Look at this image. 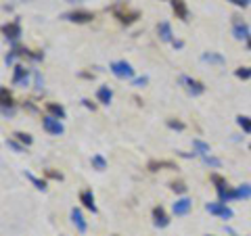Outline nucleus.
<instances>
[{
    "mask_svg": "<svg viewBox=\"0 0 251 236\" xmlns=\"http://www.w3.org/2000/svg\"><path fill=\"white\" fill-rule=\"evenodd\" d=\"M247 48L251 50V38H249V40H247Z\"/></svg>",
    "mask_w": 251,
    "mask_h": 236,
    "instance_id": "obj_40",
    "label": "nucleus"
},
{
    "mask_svg": "<svg viewBox=\"0 0 251 236\" xmlns=\"http://www.w3.org/2000/svg\"><path fill=\"white\" fill-rule=\"evenodd\" d=\"M234 75H237L239 80H251V67H239V69H234Z\"/></svg>",
    "mask_w": 251,
    "mask_h": 236,
    "instance_id": "obj_27",
    "label": "nucleus"
},
{
    "mask_svg": "<svg viewBox=\"0 0 251 236\" xmlns=\"http://www.w3.org/2000/svg\"><path fill=\"white\" fill-rule=\"evenodd\" d=\"M205 211L211 215H218V217H222V219H230L234 213H232V209L228 205H224V203H207L205 205Z\"/></svg>",
    "mask_w": 251,
    "mask_h": 236,
    "instance_id": "obj_9",
    "label": "nucleus"
},
{
    "mask_svg": "<svg viewBox=\"0 0 251 236\" xmlns=\"http://www.w3.org/2000/svg\"><path fill=\"white\" fill-rule=\"evenodd\" d=\"M44 174H46V178H52V180H63V174L61 171H54V169H44Z\"/></svg>",
    "mask_w": 251,
    "mask_h": 236,
    "instance_id": "obj_34",
    "label": "nucleus"
},
{
    "mask_svg": "<svg viewBox=\"0 0 251 236\" xmlns=\"http://www.w3.org/2000/svg\"><path fill=\"white\" fill-rule=\"evenodd\" d=\"M180 84H184V90L191 94V96H201V94L205 92V84L199 80H193V77L180 75Z\"/></svg>",
    "mask_w": 251,
    "mask_h": 236,
    "instance_id": "obj_7",
    "label": "nucleus"
},
{
    "mask_svg": "<svg viewBox=\"0 0 251 236\" xmlns=\"http://www.w3.org/2000/svg\"><path fill=\"white\" fill-rule=\"evenodd\" d=\"M147 169L149 171H159V169H178V165L174 161H157V159H151L147 163Z\"/></svg>",
    "mask_w": 251,
    "mask_h": 236,
    "instance_id": "obj_14",
    "label": "nucleus"
},
{
    "mask_svg": "<svg viewBox=\"0 0 251 236\" xmlns=\"http://www.w3.org/2000/svg\"><path fill=\"white\" fill-rule=\"evenodd\" d=\"M249 148H251V146H249Z\"/></svg>",
    "mask_w": 251,
    "mask_h": 236,
    "instance_id": "obj_43",
    "label": "nucleus"
},
{
    "mask_svg": "<svg viewBox=\"0 0 251 236\" xmlns=\"http://www.w3.org/2000/svg\"><path fill=\"white\" fill-rule=\"evenodd\" d=\"M157 34H159V40L163 42H174V34H172V27H170V23L168 21H161L159 25H157Z\"/></svg>",
    "mask_w": 251,
    "mask_h": 236,
    "instance_id": "obj_16",
    "label": "nucleus"
},
{
    "mask_svg": "<svg viewBox=\"0 0 251 236\" xmlns=\"http://www.w3.org/2000/svg\"><path fill=\"white\" fill-rule=\"evenodd\" d=\"M46 111H49V115L57 117V119H65L67 117V111L63 105H57V103H46Z\"/></svg>",
    "mask_w": 251,
    "mask_h": 236,
    "instance_id": "obj_19",
    "label": "nucleus"
},
{
    "mask_svg": "<svg viewBox=\"0 0 251 236\" xmlns=\"http://www.w3.org/2000/svg\"><path fill=\"white\" fill-rule=\"evenodd\" d=\"M111 98H113V92H111L109 86H100V88L97 90V100L100 105H109L111 103Z\"/></svg>",
    "mask_w": 251,
    "mask_h": 236,
    "instance_id": "obj_20",
    "label": "nucleus"
},
{
    "mask_svg": "<svg viewBox=\"0 0 251 236\" xmlns=\"http://www.w3.org/2000/svg\"><path fill=\"white\" fill-rule=\"evenodd\" d=\"M201 159L205 165H209V167H220V165H222V161L216 159V157H211V155H205V157H201Z\"/></svg>",
    "mask_w": 251,
    "mask_h": 236,
    "instance_id": "obj_29",
    "label": "nucleus"
},
{
    "mask_svg": "<svg viewBox=\"0 0 251 236\" xmlns=\"http://www.w3.org/2000/svg\"><path fill=\"white\" fill-rule=\"evenodd\" d=\"M211 182L216 186V192H218V201L220 203H230V201H237L239 194H237V188H232L228 182H226V178H222L220 174H211Z\"/></svg>",
    "mask_w": 251,
    "mask_h": 236,
    "instance_id": "obj_1",
    "label": "nucleus"
},
{
    "mask_svg": "<svg viewBox=\"0 0 251 236\" xmlns=\"http://www.w3.org/2000/svg\"><path fill=\"white\" fill-rule=\"evenodd\" d=\"M147 84H149V77H147V75H143V77H134V80H132V86H136V88H145Z\"/></svg>",
    "mask_w": 251,
    "mask_h": 236,
    "instance_id": "obj_33",
    "label": "nucleus"
},
{
    "mask_svg": "<svg viewBox=\"0 0 251 236\" xmlns=\"http://www.w3.org/2000/svg\"><path fill=\"white\" fill-rule=\"evenodd\" d=\"M111 13L117 21L124 23V25H132L136 19H140V11H130V9H126V6H113Z\"/></svg>",
    "mask_w": 251,
    "mask_h": 236,
    "instance_id": "obj_2",
    "label": "nucleus"
},
{
    "mask_svg": "<svg viewBox=\"0 0 251 236\" xmlns=\"http://www.w3.org/2000/svg\"><path fill=\"white\" fill-rule=\"evenodd\" d=\"M0 31H2V36L6 40H11L13 44L21 38V23L19 21H13V23H4V25H0Z\"/></svg>",
    "mask_w": 251,
    "mask_h": 236,
    "instance_id": "obj_10",
    "label": "nucleus"
},
{
    "mask_svg": "<svg viewBox=\"0 0 251 236\" xmlns=\"http://www.w3.org/2000/svg\"><path fill=\"white\" fill-rule=\"evenodd\" d=\"M34 80H36V90L42 92V84H44V82H42V75L38 73V71H34Z\"/></svg>",
    "mask_w": 251,
    "mask_h": 236,
    "instance_id": "obj_35",
    "label": "nucleus"
},
{
    "mask_svg": "<svg viewBox=\"0 0 251 236\" xmlns=\"http://www.w3.org/2000/svg\"><path fill=\"white\" fill-rule=\"evenodd\" d=\"M23 2H25V0H23ZM27 2H31V0H27Z\"/></svg>",
    "mask_w": 251,
    "mask_h": 236,
    "instance_id": "obj_41",
    "label": "nucleus"
},
{
    "mask_svg": "<svg viewBox=\"0 0 251 236\" xmlns=\"http://www.w3.org/2000/svg\"><path fill=\"white\" fill-rule=\"evenodd\" d=\"M61 19L63 21H69V23H90L94 19V13L90 11H82V9H77V11H69V13H63L61 15Z\"/></svg>",
    "mask_w": 251,
    "mask_h": 236,
    "instance_id": "obj_5",
    "label": "nucleus"
},
{
    "mask_svg": "<svg viewBox=\"0 0 251 236\" xmlns=\"http://www.w3.org/2000/svg\"><path fill=\"white\" fill-rule=\"evenodd\" d=\"M170 188H172L174 192H178V194H184V192H186V184H184V182H180V180H178V182H172Z\"/></svg>",
    "mask_w": 251,
    "mask_h": 236,
    "instance_id": "obj_31",
    "label": "nucleus"
},
{
    "mask_svg": "<svg viewBox=\"0 0 251 236\" xmlns=\"http://www.w3.org/2000/svg\"><path fill=\"white\" fill-rule=\"evenodd\" d=\"M232 34H234L237 40H249V38H251L247 21H243V17H239V15H234V17H232Z\"/></svg>",
    "mask_w": 251,
    "mask_h": 236,
    "instance_id": "obj_6",
    "label": "nucleus"
},
{
    "mask_svg": "<svg viewBox=\"0 0 251 236\" xmlns=\"http://www.w3.org/2000/svg\"><path fill=\"white\" fill-rule=\"evenodd\" d=\"M201 59L205 63H214V65H224L226 63V59L222 57V54H218V52H203Z\"/></svg>",
    "mask_w": 251,
    "mask_h": 236,
    "instance_id": "obj_21",
    "label": "nucleus"
},
{
    "mask_svg": "<svg viewBox=\"0 0 251 236\" xmlns=\"http://www.w3.org/2000/svg\"><path fill=\"white\" fill-rule=\"evenodd\" d=\"M153 224H155L157 228H168V226H170V217H168L166 209H163L161 205L153 207Z\"/></svg>",
    "mask_w": 251,
    "mask_h": 236,
    "instance_id": "obj_11",
    "label": "nucleus"
},
{
    "mask_svg": "<svg viewBox=\"0 0 251 236\" xmlns=\"http://www.w3.org/2000/svg\"><path fill=\"white\" fill-rule=\"evenodd\" d=\"M0 113L4 117L15 115V98L9 92V88H0Z\"/></svg>",
    "mask_w": 251,
    "mask_h": 236,
    "instance_id": "obj_4",
    "label": "nucleus"
},
{
    "mask_svg": "<svg viewBox=\"0 0 251 236\" xmlns=\"http://www.w3.org/2000/svg\"><path fill=\"white\" fill-rule=\"evenodd\" d=\"M6 146L13 148L15 153H25V146L19 144V142H15V140H6Z\"/></svg>",
    "mask_w": 251,
    "mask_h": 236,
    "instance_id": "obj_32",
    "label": "nucleus"
},
{
    "mask_svg": "<svg viewBox=\"0 0 251 236\" xmlns=\"http://www.w3.org/2000/svg\"><path fill=\"white\" fill-rule=\"evenodd\" d=\"M166 123H168V128H170V130H178V132H182V130L186 128V125H184L182 121H178V119H168Z\"/></svg>",
    "mask_w": 251,
    "mask_h": 236,
    "instance_id": "obj_30",
    "label": "nucleus"
},
{
    "mask_svg": "<svg viewBox=\"0 0 251 236\" xmlns=\"http://www.w3.org/2000/svg\"><path fill=\"white\" fill-rule=\"evenodd\" d=\"M237 123H239V128L245 132V134H251V117L239 115V117H237Z\"/></svg>",
    "mask_w": 251,
    "mask_h": 236,
    "instance_id": "obj_25",
    "label": "nucleus"
},
{
    "mask_svg": "<svg viewBox=\"0 0 251 236\" xmlns=\"http://www.w3.org/2000/svg\"><path fill=\"white\" fill-rule=\"evenodd\" d=\"M82 105H84L86 109H90V111H94V109H97V105H94L92 100H88V98H84V100H82Z\"/></svg>",
    "mask_w": 251,
    "mask_h": 236,
    "instance_id": "obj_37",
    "label": "nucleus"
},
{
    "mask_svg": "<svg viewBox=\"0 0 251 236\" xmlns=\"http://www.w3.org/2000/svg\"><path fill=\"white\" fill-rule=\"evenodd\" d=\"M109 69H111V73L115 77H120V80H130V77H134V67H132L128 61H113L111 65H109Z\"/></svg>",
    "mask_w": 251,
    "mask_h": 236,
    "instance_id": "obj_3",
    "label": "nucleus"
},
{
    "mask_svg": "<svg viewBox=\"0 0 251 236\" xmlns=\"http://www.w3.org/2000/svg\"><path fill=\"white\" fill-rule=\"evenodd\" d=\"M13 136H15V140H19L23 146H31V144H34V138H31L29 134H25V132H15Z\"/></svg>",
    "mask_w": 251,
    "mask_h": 236,
    "instance_id": "obj_24",
    "label": "nucleus"
},
{
    "mask_svg": "<svg viewBox=\"0 0 251 236\" xmlns=\"http://www.w3.org/2000/svg\"><path fill=\"white\" fill-rule=\"evenodd\" d=\"M207 236H211V234H207Z\"/></svg>",
    "mask_w": 251,
    "mask_h": 236,
    "instance_id": "obj_42",
    "label": "nucleus"
},
{
    "mask_svg": "<svg viewBox=\"0 0 251 236\" xmlns=\"http://www.w3.org/2000/svg\"><path fill=\"white\" fill-rule=\"evenodd\" d=\"M172 46L180 50V48H184V42H182V40H174V42H172Z\"/></svg>",
    "mask_w": 251,
    "mask_h": 236,
    "instance_id": "obj_38",
    "label": "nucleus"
},
{
    "mask_svg": "<svg viewBox=\"0 0 251 236\" xmlns=\"http://www.w3.org/2000/svg\"><path fill=\"white\" fill-rule=\"evenodd\" d=\"M172 2V9H174V13H176V17L180 19V21H188V17H191V13H188V6H186V2L184 0H170Z\"/></svg>",
    "mask_w": 251,
    "mask_h": 236,
    "instance_id": "obj_12",
    "label": "nucleus"
},
{
    "mask_svg": "<svg viewBox=\"0 0 251 236\" xmlns=\"http://www.w3.org/2000/svg\"><path fill=\"white\" fill-rule=\"evenodd\" d=\"M228 2H232V4H237V6H243V9H245V6L251 2V0H228Z\"/></svg>",
    "mask_w": 251,
    "mask_h": 236,
    "instance_id": "obj_36",
    "label": "nucleus"
},
{
    "mask_svg": "<svg viewBox=\"0 0 251 236\" xmlns=\"http://www.w3.org/2000/svg\"><path fill=\"white\" fill-rule=\"evenodd\" d=\"M80 203H82V205L88 209V211L97 213V205H94V194H92L90 188H88V190H82V192H80Z\"/></svg>",
    "mask_w": 251,
    "mask_h": 236,
    "instance_id": "obj_18",
    "label": "nucleus"
},
{
    "mask_svg": "<svg viewBox=\"0 0 251 236\" xmlns=\"http://www.w3.org/2000/svg\"><path fill=\"white\" fill-rule=\"evenodd\" d=\"M90 163H92V167L97 169V171H105L107 169V161H105V157L103 155H92V159H90Z\"/></svg>",
    "mask_w": 251,
    "mask_h": 236,
    "instance_id": "obj_22",
    "label": "nucleus"
},
{
    "mask_svg": "<svg viewBox=\"0 0 251 236\" xmlns=\"http://www.w3.org/2000/svg\"><path fill=\"white\" fill-rule=\"evenodd\" d=\"M191 207H193V201L191 199H180V201H176L174 203V207H172V211H174V215H186L188 211H191Z\"/></svg>",
    "mask_w": 251,
    "mask_h": 236,
    "instance_id": "obj_17",
    "label": "nucleus"
},
{
    "mask_svg": "<svg viewBox=\"0 0 251 236\" xmlns=\"http://www.w3.org/2000/svg\"><path fill=\"white\" fill-rule=\"evenodd\" d=\"M237 194L239 199H251V184H243L237 188Z\"/></svg>",
    "mask_w": 251,
    "mask_h": 236,
    "instance_id": "obj_28",
    "label": "nucleus"
},
{
    "mask_svg": "<svg viewBox=\"0 0 251 236\" xmlns=\"http://www.w3.org/2000/svg\"><path fill=\"white\" fill-rule=\"evenodd\" d=\"M72 222H74V226L77 228V232H80V234H86V230H88V226H86V219H84L82 211L77 209V207H74V209H72Z\"/></svg>",
    "mask_w": 251,
    "mask_h": 236,
    "instance_id": "obj_13",
    "label": "nucleus"
},
{
    "mask_svg": "<svg viewBox=\"0 0 251 236\" xmlns=\"http://www.w3.org/2000/svg\"><path fill=\"white\" fill-rule=\"evenodd\" d=\"M42 128L49 134H52V136H61V134L65 132L61 119H57V117H52V115H44L42 117Z\"/></svg>",
    "mask_w": 251,
    "mask_h": 236,
    "instance_id": "obj_8",
    "label": "nucleus"
},
{
    "mask_svg": "<svg viewBox=\"0 0 251 236\" xmlns=\"http://www.w3.org/2000/svg\"><path fill=\"white\" fill-rule=\"evenodd\" d=\"M67 2H74L75 4V2H84V0H67Z\"/></svg>",
    "mask_w": 251,
    "mask_h": 236,
    "instance_id": "obj_39",
    "label": "nucleus"
},
{
    "mask_svg": "<svg viewBox=\"0 0 251 236\" xmlns=\"http://www.w3.org/2000/svg\"><path fill=\"white\" fill-rule=\"evenodd\" d=\"M27 77H29V69H25L23 65H15L13 84H17V86H27Z\"/></svg>",
    "mask_w": 251,
    "mask_h": 236,
    "instance_id": "obj_15",
    "label": "nucleus"
},
{
    "mask_svg": "<svg viewBox=\"0 0 251 236\" xmlns=\"http://www.w3.org/2000/svg\"><path fill=\"white\" fill-rule=\"evenodd\" d=\"M195 148H197V155L199 157H205V155H209V144H205L203 140H195Z\"/></svg>",
    "mask_w": 251,
    "mask_h": 236,
    "instance_id": "obj_26",
    "label": "nucleus"
},
{
    "mask_svg": "<svg viewBox=\"0 0 251 236\" xmlns=\"http://www.w3.org/2000/svg\"><path fill=\"white\" fill-rule=\"evenodd\" d=\"M23 176H25V178L29 180V182H31V184H34V186L38 188V190H42V192H46V188H49V186H46V182H44V180H40V178H36L34 174H29V171H25V174H23Z\"/></svg>",
    "mask_w": 251,
    "mask_h": 236,
    "instance_id": "obj_23",
    "label": "nucleus"
}]
</instances>
